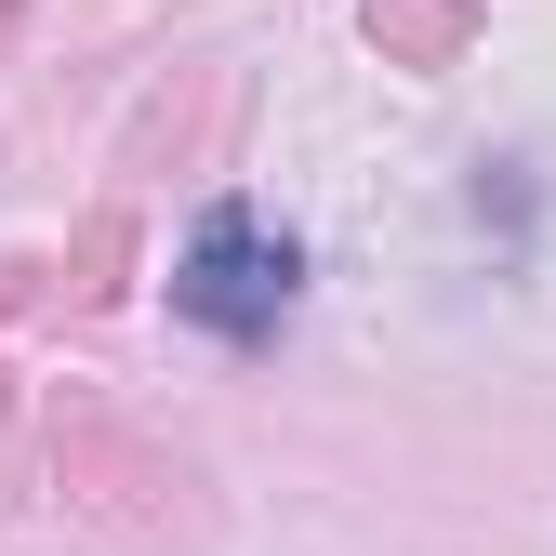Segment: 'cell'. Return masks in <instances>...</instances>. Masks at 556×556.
<instances>
[{"instance_id": "cell-3", "label": "cell", "mask_w": 556, "mask_h": 556, "mask_svg": "<svg viewBox=\"0 0 556 556\" xmlns=\"http://www.w3.org/2000/svg\"><path fill=\"white\" fill-rule=\"evenodd\" d=\"M0 305H14V278H0Z\"/></svg>"}, {"instance_id": "cell-1", "label": "cell", "mask_w": 556, "mask_h": 556, "mask_svg": "<svg viewBox=\"0 0 556 556\" xmlns=\"http://www.w3.org/2000/svg\"><path fill=\"white\" fill-rule=\"evenodd\" d=\"M292 292H305V239L265 226L252 199H213L199 239H186V265H173V305L199 331H226V344H265L278 318H292Z\"/></svg>"}, {"instance_id": "cell-2", "label": "cell", "mask_w": 556, "mask_h": 556, "mask_svg": "<svg viewBox=\"0 0 556 556\" xmlns=\"http://www.w3.org/2000/svg\"><path fill=\"white\" fill-rule=\"evenodd\" d=\"M358 27L384 66H464L477 53V0H358Z\"/></svg>"}]
</instances>
